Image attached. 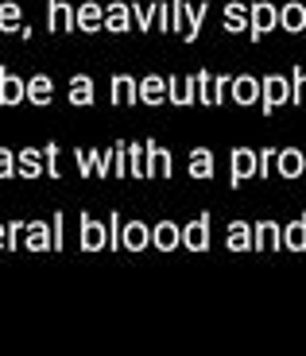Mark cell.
I'll list each match as a JSON object with an SVG mask.
<instances>
[{
    "label": "cell",
    "instance_id": "17",
    "mask_svg": "<svg viewBox=\"0 0 306 356\" xmlns=\"http://www.w3.org/2000/svg\"><path fill=\"white\" fill-rule=\"evenodd\" d=\"M47 27H51L54 35L74 31V8L66 0H47Z\"/></svg>",
    "mask_w": 306,
    "mask_h": 356
},
{
    "label": "cell",
    "instance_id": "21",
    "mask_svg": "<svg viewBox=\"0 0 306 356\" xmlns=\"http://www.w3.org/2000/svg\"><path fill=\"white\" fill-rule=\"evenodd\" d=\"M221 27H225L229 35H241V31H248V4H241V0H229L225 12H221Z\"/></svg>",
    "mask_w": 306,
    "mask_h": 356
},
{
    "label": "cell",
    "instance_id": "12",
    "mask_svg": "<svg viewBox=\"0 0 306 356\" xmlns=\"http://www.w3.org/2000/svg\"><path fill=\"white\" fill-rule=\"evenodd\" d=\"M136 97H140V105H155V108H159L163 101H167V78H159V74L140 78V81H136Z\"/></svg>",
    "mask_w": 306,
    "mask_h": 356
},
{
    "label": "cell",
    "instance_id": "46",
    "mask_svg": "<svg viewBox=\"0 0 306 356\" xmlns=\"http://www.w3.org/2000/svg\"><path fill=\"white\" fill-rule=\"evenodd\" d=\"M4 241H8V229H4V221H0V252H4Z\"/></svg>",
    "mask_w": 306,
    "mask_h": 356
},
{
    "label": "cell",
    "instance_id": "39",
    "mask_svg": "<svg viewBox=\"0 0 306 356\" xmlns=\"http://www.w3.org/2000/svg\"><path fill=\"white\" fill-rule=\"evenodd\" d=\"M182 27H186V0H171V31L182 35Z\"/></svg>",
    "mask_w": 306,
    "mask_h": 356
},
{
    "label": "cell",
    "instance_id": "1",
    "mask_svg": "<svg viewBox=\"0 0 306 356\" xmlns=\"http://www.w3.org/2000/svg\"><path fill=\"white\" fill-rule=\"evenodd\" d=\"M287 101H291V78H283V74H268V78H260V108H264V116H275Z\"/></svg>",
    "mask_w": 306,
    "mask_h": 356
},
{
    "label": "cell",
    "instance_id": "9",
    "mask_svg": "<svg viewBox=\"0 0 306 356\" xmlns=\"http://www.w3.org/2000/svg\"><path fill=\"white\" fill-rule=\"evenodd\" d=\"M43 175H47V167H43V147H24V152H16V178L39 182Z\"/></svg>",
    "mask_w": 306,
    "mask_h": 356
},
{
    "label": "cell",
    "instance_id": "30",
    "mask_svg": "<svg viewBox=\"0 0 306 356\" xmlns=\"http://www.w3.org/2000/svg\"><path fill=\"white\" fill-rule=\"evenodd\" d=\"M283 248L287 252H306V213L283 229Z\"/></svg>",
    "mask_w": 306,
    "mask_h": 356
},
{
    "label": "cell",
    "instance_id": "23",
    "mask_svg": "<svg viewBox=\"0 0 306 356\" xmlns=\"http://www.w3.org/2000/svg\"><path fill=\"white\" fill-rule=\"evenodd\" d=\"M280 27H283V31H291V35L306 31V4H303V0L283 4V8H280Z\"/></svg>",
    "mask_w": 306,
    "mask_h": 356
},
{
    "label": "cell",
    "instance_id": "29",
    "mask_svg": "<svg viewBox=\"0 0 306 356\" xmlns=\"http://www.w3.org/2000/svg\"><path fill=\"white\" fill-rule=\"evenodd\" d=\"M190 81H194V101H198V105L217 108V97H214V74H209V70H198Z\"/></svg>",
    "mask_w": 306,
    "mask_h": 356
},
{
    "label": "cell",
    "instance_id": "28",
    "mask_svg": "<svg viewBox=\"0 0 306 356\" xmlns=\"http://www.w3.org/2000/svg\"><path fill=\"white\" fill-rule=\"evenodd\" d=\"M124 147H128V175H132V178H155L152 175V163H147L144 143H124Z\"/></svg>",
    "mask_w": 306,
    "mask_h": 356
},
{
    "label": "cell",
    "instance_id": "16",
    "mask_svg": "<svg viewBox=\"0 0 306 356\" xmlns=\"http://www.w3.org/2000/svg\"><path fill=\"white\" fill-rule=\"evenodd\" d=\"M101 19H105V8H101L97 0H90V4H78V8H74V27H78V31H86V35H97V31H101Z\"/></svg>",
    "mask_w": 306,
    "mask_h": 356
},
{
    "label": "cell",
    "instance_id": "13",
    "mask_svg": "<svg viewBox=\"0 0 306 356\" xmlns=\"http://www.w3.org/2000/svg\"><path fill=\"white\" fill-rule=\"evenodd\" d=\"M54 97V81L47 78V74H35V78L24 81V101H31L35 108H47Z\"/></svg>",
    "mask_w": 306,
    "mask_h": 356
},
{
    "label": "cell",
    "instance_id": "6",
    "mask_svg": "<svg viewBox=\"0 0 306 356\" xmlns=\"http://www.w3.org/2000/svg\"><path fill=\"white\" fill-rule=\"evenodd\" d=\"M303 167H306V152H298V147H275L271 175H280V178H303Z\"/></svg>",
    "mask_w": 306,
    "mask_h": 356
},
{
    "label": "cell",
    "instance_id": "38",
    "mask_svg": "<svg viewBox=\"0 0 306 356\" xmlns=\"http://www.w3.org/2000/svg\"><path fill=\"white\" fill-rule=\"evenodd\" d=\"M120 221H124V217H120V213H108V217H105V232H108V248H113V252L120 248Z\"/></svg>",
    "mask_w": 306,
    "mask_h": 356
},
{
    "label": "cell",
    "instance_id": "10",
    "mask_svg": "<svg viewBox=\"0 0 306 356\" xmlns=\"http://www.w3.org/2000/svg\"><path fill=\"white\" fill-rule=\"evenodd\" d=\"M152 244V225L144 221H120V248L124 252H144Z\"/></svg>",
    "mask_w": 306,
    "mask_h": 356
},
{
    "label": "cell",
    "instance_id": "22",
    "mask_svg": "<svg viewBox=\"0 0 306 356\" xmlns=\"http://www.w3.org/2000/svg\"><path fill=\"white\" fill-rule=\"evenodd\" d=\"M206 16H209V0H202L194 8L186 4V27H182V39H186V43H198L202 27H206Z\"/></svg>",
    "mask_w": 306,
    "mask_h": 356
},
{
    "label": "cell",
    "instance_id": "19",
    "mask_svg": "<svg viewBox=\"0 0 306 356\" xmlns=\"http://www.w3.org/2000/svg\"><path fill=\"white\" fill-rule=\"evenodd\" d=\"M24 101V78L0 66V108H16Z\"/></svg>",
    "mask_w": 306,
    "mask_h": 356
},
{
    "label": "cell",
    "instance_id": "31",
    "mask_svg": "<svg viewBox=\"0 0 306 356\" xmlns=\"http://www.w3.org/2000/svg\"><path fill=\"white\" fill-rule=\"evenodd\" d=\"M19 24H24L19 4H16V0H4V4H0V31H4V35H12V31H19Z\"/></svg>",
    "mask_w": 306,
    "mask_h": 356
},
{
    "label": "cell",
    "instance_id": "4",
    "mask_svg": "<svg viewBox=\"0 0 306 356\" xmlns=\"http://www.w3.org/2000/svg\"><path fill=\"white\" fill-rule=\"evenodd\" d=\"M209 221H214L209 213H198L190 225H182V229H179V244H182V248H186V252H206L209 248V229H214Z\"/></svg>",
    "mask_w": 306,
    "mask_h": 356
},
{
    "label": "cell",
    "instance_id": "2",
    "mask_svg": "<svg viewBox=\"0 0 306 356\" xmlns=\"http://www.w3.org/2000/svg\"><path fill=\"white\" fill-rule=\"evenodd\" d=\"M78 244H81V252H108L105 221H97V217H90V213H81L78 217Z\"/></svg>",
    "mask_w": 306,
    "mask_h": 356
},
{
    "label": "cell",
    "instance_id": "40",
    "mask_svg": "<svg viewBox=\"0 0 306 356\" xmlns=\"http://www.w3.org/2000/svg\"><path fill=\"white\" fill-rule=\"evenodd\" d=\"M8 178H16V152L0 147V182H8Z\"/></svg>",
    "mask_w": 306,
    "mask_h": 356
},
{
    "label": "cell",
    "instance_id": "3",
    "mask_svg": "<svg viewBox=\"0 0 306 356\" xmlns=\"http://www.w3.org/2000/svg\"><path fill=\"white\" fill-rule=\"evenodd\" d=\"M275 27H280V8L268 4V0H256L252 8H248V35H252V43L264 39L268 31H275Z\"/></svg>",
    "mask_w": 306,
    "mask_h": 356
},
{
    "label": "cell",
    "instance_id": "26",
    "mask_svg": "<svg viewBox=\"0 0 306 356\" xmlns=\"http://www.w3.org/2000/svg\"><path fill=\"white\" fill-rule=\"evenodd\" d=\"M225 244H229V252H252V225L233 221L229 232H225Z\"/></svg>",
    "mask_w": 306,
    "mask_h": 356
},
{
    "label": "cell",
    "instance_id": "33",
    "mask_svg": "<svg viewBox=\"0 0 306 356\" xmlns=\"http://www.w3.org/2000/svg\"><path fill=\"white\" fill-rule=\"evenodd\" d=\"M43 167H47V178H63V152H58V143L43 147Z\"/></svg>",
    "mask_w": 306,
    "mask_h": 356
},
{
    "label": "cell",
    "instance_id": "44",
    "mask_svg": "<svg viewBox=\"0 0 306 356\" xmlns=\"http://www.w3.org/2000/svg\"><path fill=\"white\" fill-rule=\"evenodd\" d=\"M155 4H159V12H155L159 31H171V0H155Z\"/></svg>",
    "mask_w": 306,
    "mask_h": 356
},
{
    "label": "cell",
    "instance_id": "43",
    "mask_svg": "<svg viewBox=\"0 0 306 356\" xmlns=\"http://www.w3.org/2000/svg\"><path fill=\"white\" fill-rule=\"evenodd\" d=\"M4 229H8V241H4V248L16 252V248H19V236H24V221H8Z\"/></svg>",
    "mask_w": 306,
    "mask_h": 356
},
{
    "label": "cell",
    "instance_id": "37",
    "mask_svg": "<svg viewBox=\"0 0 306 356\" xmlns=\"http://www.w3.org/2000/svg\"><path fill=\"white\" fill-rule=\"evenodd\" d=\"M271 159H275V147H260L256 152V178H271Z\"/></svg>",
    "mask_w": 306,
    "mask_h": 356
},
{
    "label": "cell",
    "instance_id": "20",
    "mask_svg": "<svg viewBox=\"0 0 306 356\" xmlns=\"http://www.w3.org/2000/svg\"><path fill=\"white\" fill-rule=\"evenodd\" d=\"M108 101L113 105H140V97H136V78L113 74V81H108Z\"/></svg>",
    "mask_w": 306,
    "mask_h": 356
},
{
    "label": "cell",
    "instance_id": "14",
    "mask_svg": "<svg viewBox=\"0 0 306 356\" xmlns=\"http://www.w3.org/2000/svg\"><path fill=\"white\" fill-rule=\"evenodd\" d=\"M101 27L113 31V35H124L128 27H132V4H124V0L105 4V19H101Z\"/></svg>",
    "mask_w": 306,
    "mask_h": 356
},
{
    "label": "cell",
    "instance_id": "47",
    "mask_svg": "<svg viewBox=\"0 0 306 356\" xmlns=\"http://www.w3.org/2000/svg\"><path fill=\"white\" fill-rule=\"evenodd\" d=\"M303 175H306V167H303Z\"/></svg>",
    "mask_w": 306,
    "mask_h": 356
},
{
    "label": "cell",
    "instance_id": "27",
    "mask_svg": "<svg viewBox=\"0 0 306 356\" xmlns=\"http://www.w3.org/2000/svg\"><path fill=\"white\" fill-rule=\"evenodd\" d=\"M190 178H198V182L214 178V152L209 147H194L190 152Z\"/></svg>",
    "mask_w": 306,
    "mask_h": 356
},
{
    "label": "cell",
    "instance_id": "24",
    "mask_svg": "<svg viewBox=\"0 0 306 356\" xmlns=\"http://www.w3.org/2000/svg\"><path fill=\"white\" fill-rule=\"evenodd\" d=\"M167 101L175 108H190L194 105V81L190 78H167Z\"/></svg>",
    "mask_w": 306,
    "mask_h": 356
},
{
    "label": "cell",
    "instance_id": "36",
    "mask_svg": "<svg viewBox=\"0 0 306 356\" xmlns=\"http://www.w3.org/2000/svg\"><path fill=\"white\" fill-rule=\"evenodd\" d=\"M66 248V217L54 213L51 217V252H63Z\"/></svg>",
    "mask_w": 306,
    "mask_h": 356
},
{
    "label": "cell",
    "instance_id": "18",
    "mask_svg": "<svg viewBox=\"0 0 306 356\" xmlns=\"http://www.w3.org/2000/svg\"><path fill=\"white\" fill-rule=\"evenodd\" d=\"M144 152H147V163H152V175L175 178V155L167 147H159L155 140H144Z\"/></svg>",
    "mask_w": 306,
    "mask_h": 356
},
{
    "label": "cell",
    "instance_id": "5",
    "mask_svg": "<svg viewBox=\"0 0 306 356\" xmlns=\"http://www.w3.org/2000/svg\"><path fill=\"white\" fill-rule=\"evenodd\" d=\"M229 101L241 108H252L256 101H260V78H252V74H236V78H229Z\"/></svg>",
    "mask_w": 306,
    "mask_h": 356
},
{
    "label": "cell",
    "instance_id": "41",
    "mask_svg": "<svg viewBox=\"0 0 306 356\" xmlns=\"http://www.w3.org/2000/svg\"><path fill=\"white\" fill-rule=\"evenodd\" d=\"M93 155H97V152H90V147H78V152H74V159H78V175H81V178H93Z\"/></svg>",
    "mask_w": 306,
    "mask_h": 356
},
{
    "label": "cell",
    "instance_id": "7",
    "mask_svg": "<svg viewBox=\"0 0 306 356\" xmlns=\"http://www.w3.org/2000/svg\"><path fill=\"white\" fill-rule=\"evenodd\" d=\"M248 178H256V152L252 147H233V155H229V186H241Z\"/></svg>",
    "mask_w": 306,
    "mask_h": 356
},
{
    "label": "cell",
    "instance_id": "25",
    "mask_svg": "<svg viewBox=\"0 0 306 356\" xmlns=\"http://www.w3.org/2000/svg\"><path fill=\"white\" fill-rule=\"evenodd\" d=\"M152 248H159V252H175V248H179V225H175V221L152 225Z\"/></svg>",
    "mask_w": 306,
    "mask_h": 356
},
{
    "label": "cell",
    "instance_id": "8",
    "mask_svg": "<svg viewBox=\"0 0 306 356\" xmlns=\"http://www.w3.org/2000/svg\"><path fill=\"white\" fill-rule=\"evenodd\" d=\"M283 248V225L256 221L252 225V252H280Z\"/></svg>",
    "mask_w": 306,
    "mask_h": 356
},
{
    "label": "cell",
    "instance_id": "42",
    "mask_svg": "<svg viewBox=\"0 0 306 356\" xmlns=\"http://www.w3.org/2000/svg\"><path fill=\"white\" fill-rule=\"evenodd\" d=\"M93 175H97V178H108V175H113V152L93 155Z\"/></svg>",
    "mask_w": 306,
    "mask_h": 356
},
{
    "label": "cell",
    "instance_id": "11",
    "mask_svg": "<svg viewBox=\"0 0 306 356\" xmlns=\"http://www.w3.org/2000/svg\"><path fill=\"white\" fill-rule=\"evenodd\" d=\"M19 244L27 252H51V221H24Z\"/></svg>",
    "mask_w": 306,
    "mask_h": 356
},
{
    "label": "cell",
    "instance_id": "32",
    "mask_svg": "<svg viewBox=\"0 0 306 356\" xmlns=\"http://www.w3.org/2000/svg\"><path fill=\"white\" fill-rule=\"evenodd\" d=\"M155 12H159V4H132V24H136V31H152L155 27Z\"/></svg>",
    "mask_w": 306,
    "mask_h": 356
},
{
    "label": "cell",
    "instance_id": "15",
    "mask_svg": "<svg viewBox=\"0 0 306 356\" xmlns=\"http://www.w3.org/2000/svg\"><path fill=\"white\" fill-rule=\"evenodd\" d=\"M66 101L78 108H90L97 101V89H93V78L90 74H74L70 78V89H66Z\"/></svg>",
    "mask_w": 306,
    "mask_h": 356
},
{
    "label": "cell",
    "instance_id": "34",
    "mask_svg": "<svg viewBox=\"0 0 306 356\" xmlns=\"http://www.w3.org/2000/svg\"><path fill=\"white\" fill-rule=\"evenodd\" d=\"M291 105H306V66L291 70Z\"/></svg>",
    "mask_w": 306,
    "mask_h": 356
},
{
    "label": "cell",
    "instance_id": "45",
    "mask_svg": "<svg viewBox=\"0 0 306 356\" xmlns=\"http://www.w3.org/2000/svg\"><path fill=\"white\" fill-rule=\"evenodd\" d=\"M225 93H229V78L221 74V78H214V97H217V105L225 101Z\"/></svg>",
    "mask_w": 306,
    "mask_h": 356
},
{
    "label": "cell",
    "instance_id": "35",
    "mask_svg": "<svg viewBox=\"0 0 306 356\" xmlns=\"http://www.w3.org/2000/svg\"><path fill=\"white\" fill-rule=\"evenodd\" d=\"M108 152H113V175L108 178H128V147L124 143H113Z\"/></svg>",
    "mask_w": 306,
    "mask_h": 356
}]
</instances>
